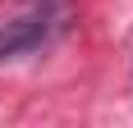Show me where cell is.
<instances>
[{
	"mask_svg": "<svg viewBox=\"0 0 133 128\" xmlns=\"http://www.w3.org/2000/svg\"><path fill=\"white\" fill-rule=\"evenodd\" d=\"M41 37H46V23L41 18H14V23L0 27V60H14V55L37 51Z\"/></svg>",
	"mask_w": 133,
	"mask_h": 128,
	"instance_id": "6da1fadb",
	"label": "cell"
}]
</instances>
